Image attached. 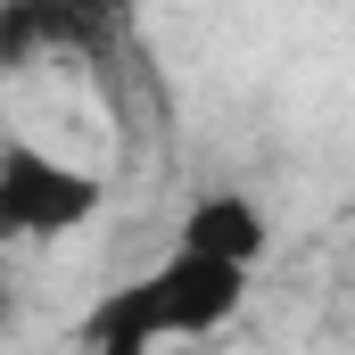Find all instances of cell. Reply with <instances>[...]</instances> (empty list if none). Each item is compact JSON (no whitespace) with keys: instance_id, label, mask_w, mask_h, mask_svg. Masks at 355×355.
<instances>
[{"instance_id":"7a4b0ae2","label":"cell","mask_w":355,"mask_h":355,"mask_svg":"<svg viewBox=\"0 0 355 355\" xmlns=\"http://www.w3.org/2000/svg\"><path fill=\"white\" fill-rule=\"evenodd\" d=\"M99 174L33 149V141H8L0 149V248H33V240H67L99 215Z\"/></svg>"},{"instance_id":"277c9868","label":"cell","mask_w":355,"mask_h":355,"mask_svg":"<svg viewBox=\"0 0 355 355\" xmlns=\"http://www.w3.org/2000/svg\"><path fill=\"white\" fill-rule=\"evenodd\" d=\"M116 33L107 8L83 0H0V67H42V58H83Z\"/></svg>"},{"instance_id":"3957f363","label":"cell","mask_w":355,"mask_h":355,"mask_svg":"<svg viewBox=\"0 0 355 355\" xmlns=\"http://www.w3.org/2000/svg\"><path fill=\"white\" fill-rule=\"evenodd\" d=\"M265 248H272V223H265V207H257L248 190H198L190 215H182V232H174V257L248 272V281L265 265Z\"/></svg>"},{"instance_id":"6da1fadb","label":"cell","mask_w":355,"mask_h":355,"mask_svg":"<svg viewBox=\"0 0 355 355\" xmlns=\"http://www.w3.org/2000/svg\"><path fill=\"white\" fill-rule=\"evenodd\" d=\"M240 297H248V272L198 265V257H166V265L132 272L124 289H107L83 314V339H91V355H149V347H166V339L223 331L240 314Z\"/></svg>"}]
</instances>
